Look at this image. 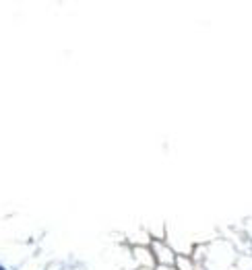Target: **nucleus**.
Segmentation results:
<instances>
[]
</instances>
